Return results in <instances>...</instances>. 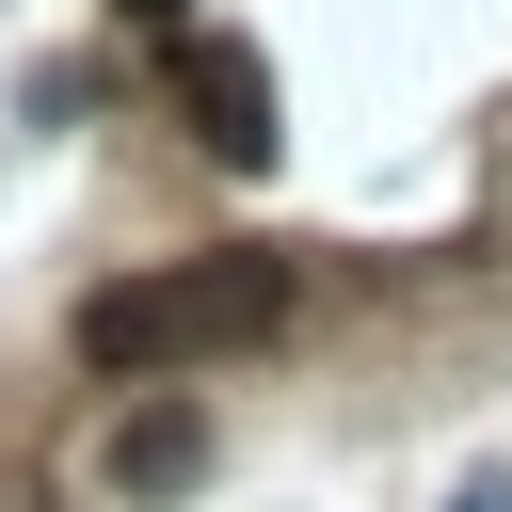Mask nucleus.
I'll list each match as a JSON object with an SVG mask.
<instances>
[{
    "label": "nucleus",
    "mask_w": 512,
    "mask_h": 512,
    "mask_svg": "<svg viewBox=\"0 0 512 512\" xmlns=\"http://www.w3.org/2000/svg\"><path fill=\"white\" fill-rule=\"evenodd\" d=\"M288 320V256L224 240V256H176V272H128L80 304V368L96 384H144V368H192V352H240Z\"/></svg>",
    "instance_id": "nucleus-1"
},
{
    "label": "nucleus",
    "mask_w": 512,
    "mask_h": 512,
    "mask_svg": "<svg viewBox=\"0 0 512 512\" xmlns=\"http://www.w3.org/2000/svg\"><path fill=\"white\" fill-rule=\"evenodd\" d=\"M176 112L208 128V160L272 176V64H256L240 32H192V48H176Z\"/></svg>",
    "instance_id": "nucleus-2"
},
{
    "label": "nucleus",
    "mask_w": 512,
    "mask_h": 512,
    "mask_svg": "<svg viewBox=\"0 0 512 512\" xmlns=\"http://www.w3.org/2000/svg\"><path fill=\"white\" fill-rule=\"evenodd\" d=\"M192 464H208V416H192V400H160V416L112 432V480H128V496H176Z\"/></svg>",
    "instance_id": "nucleus-3"
},
{
    "label": "nucleus",
    "mask_w": 512,
    "mask_h": 512,
    "mask_svg": "<svg viewBox=\"0 0 512 512\" xmlns=\"http://www.w3.org/2000/svg\"><path fill=\"white\" fill-rule=\"evenodd\" d=\"M448 512H512V464H480V480H448Z\"/></svg>",
    "instance_id": "nucleus-4"
},
{
    "label": "nucleus",
    "mask_w": 512,
    "mask_h": 512,
    "mask_svg": "<svg viewBox=\"0 0 512 512\" xmlns=\"http://www.w3.org/2000/svg\"><path fill=\"white\" fill-rule=\"evenodd\" d=\"M144 16H176V0H144Z\"/></svg>",
    "instance_id": "nucleus-5"
}]
</instances>
